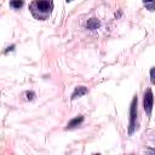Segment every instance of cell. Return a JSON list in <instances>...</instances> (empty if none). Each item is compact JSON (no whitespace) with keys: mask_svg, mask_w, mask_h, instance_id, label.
<instances>
[{"mask_svg":"<svg viewBox=\"0 0 155 155\" xmlns=\"http://www.w3.org/2000/svg\"><path fill=\"white\" fill-rule=\"evenodd\" d=\"M82 121H84V116L82 115H79V116H76V118H74V119H72L69 122H68V125H67V130H70V129H74V127H76V126H79V125H81L82 124Z\"/></svg>","mask_w":155,"mask_h":155,"instance_id":"277c9868","label":"cell"},{"mask_svg":"<svg viewBox=\"0 0 155 155\" xmlns=\"http://www.w3.org/2000/svg\"><path fill=\"white\" fill-rule=\"evenodd\" d=\"M10 6L14 8V9H20V8L23 6V2H20V0H17V2H11Z\"/></svg>","mask_w":155,"mask_h":155,"instance_id":"52a82bcc","label":"cell"},{"mask_svg":"<svg viewBox=\"0 0 155 155\" xmlns=\"http://www.w3.org/2000/svg\"><path fill=\"white\" fill-rule=\"evenodd\" d=\"M86 93H87V87H85V86H78V87L74 90L73 95H72V99L82 97V96L86 95Z\"/></svg>","mask_w":155,"mask_h":155,"instance_id":"5b68a950","label":"cell"},{"mask_svg":"<svg viewBox=\"0 0 155 155\" xmlns=\"http://www.w3.org/2000/svg\"><path fill=\"white\" fill-rule=\"evenodd\" d=\"M150 80H151V82L154 84V68L150 69Z\"/></svg>","mask_w":155,"mask_h":155,"instance_id":"9c48e42d","label":"cell"},{"mask_svg":"<svg viewBox=\"0 0 155 155\" xmlns=\"http://www.w3.org/2000/svg\"><path fill=\"white\" fill-rule=\"evenodd\" d=\"M34 96H35L34 92H27V98H28V99H33Z\"/></svg>","mask_w":155,"mask_h":155,"instance_id":"ba28073f","label":"cell"},{"mask_svg":"<svg viewBox=\"0 0 155 155\" xmlns=\"http://www.w3.org/2000/svg\"><path fill=\"white\" fill-rule=\"evenodd\" d=\"M153 102H154L153 91H151V88H148V90L144 92V96H143V108H144V110H145V113H147L148 115H151Z\"/></svg>","mask_w":155,"mask_h":155,"instance_id":"3957f363","label":"cell"},{"mask_svg":"<svg viewBox=\"0 0 155 155\" xmlns=\"http://www.w3.org/2000/svg\"><path fill=\"white\" fill-rule=\"evenodd\" d=\"M95 155H101V154H95Z\"/></svg>","mask_w":155,"mask_h":155,"instance_id":"30bf717a","label":"cell"},{"mask_svg":"<svg viewBox=\"0 0 155 155\" xmlns=\"http://www.w3.org/2000/svg\"><path fill=\"white\" fill-rule=\"evenodd\" d=\"M137 103L138 98L135 96L131 102V107H130V126H129V135H132L135 131V125H136V118H137Z\"/></svg>","mask_w":155,"mask_h":155,"instance_id":"6da1fadb","label":"cell"},{"mask_svg":"<svg viewBox=\"0 0 155 155\" xmlns=\"http://www.w3.org/2000/svg\"><path fill=\"white\" fill-rule=\"evenodd\" d=\"M99 26H101V22H99L98 20H96V18H91V20L87 21V23H86V28H87V29H91V30L97 29Z\"/></svg>","mask_w":155,"mask_h":155,"instance_id":"8992f818","label":"cell"},{"mask_svg":"<svg viewBox=\"0 0 155 155\" xmlns=\"http://www.w3.org/2000/svg\"><path fill=\"white\" fill-rule=\"evenodd\" d=\"M52 3L51 2H34L32 4V10H38L40 14H44V17H46L51 10H52Z\"/></svg>","mask_w":155,"mask_h":155,"instance_id":"7a4b0ae2","label":"cell"}]
</instances>
